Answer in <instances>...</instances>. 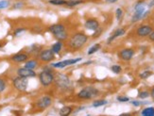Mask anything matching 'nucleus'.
<instances>
[{
  "instance_id": "1",
  "label": "nucleus",
  "mask_w": 154,
  "mask_h": 116,
  "mask_svg": "<svg viewBox=\"0 0 154 116\" xmlns=\"http://www.w3.org/2000/svg\"><path fill=\"white\" fill-rule=\"evenodd\" d=\"M87 41H88V36L82 32H78L73 35L67 43V45L69 48L74 49V50H79L82 49V47L86 44Z\"/></svg>"
},
{
  "instance_id": "25",
  "label": "nucleus",
  "mask_w": 154,
  "mask_h": 116,
  "mask_svg": "<svg viewBox=\"0 0 154 116\" xmlns=\"http://www.w3.org/2000/svg\"><path fill=\"white\" fill-rule=\"evenodd\" d=\"M66 1L67 0H49L48 3L54 6H63L66 4Z\"/></svg>"
},
{
  "instance_id": "34",
  "label": "nucleus",
  "mask_w": 154,
  "mask_h": 116,
  "mask_svg": "<svg viewBox=\"0 0 154 116\" xmlns=\"http://www.w3.org/2000/svg\"><path fill=\"white\" fill-rule=\"evenodd\" d=\"M116 16L117 20H121V18L123 16V10L120 9V8L116 9Z\"/></svg>"
},
{
  "instance_id": "30",
  "label": "nucleus",
  "mask_w": 154,
  "mask_h": 116,
  "mask_svg": "<svg viewBox=\"0 0 154 116\" xmlns=\"http://www.w3.org/2000/svg\"><path fill=\"white\" fill-rule=\"evenodd\" d=\"M111 70H112L113 73H115V74H119V73H121L122 68H121V66H120V65L116 64V65H112V66L111 67Z\"/></svg>"
},
{
  "instance_id": "16",
  "label": "nucleus",
  "mask_w": 154,
  "mask_h": 116,
  "mask_svg": "<svg viewBox=\"0 0 154 116\" xmlns=\"http://www.w3.org/2000/svg\"><path fill=\"white\" fill-rule=\"evenodd\" d=\"M38 66H39V61L36 59H32V60L29 59L26 61H25L24 67L29 68V69H31V70H35Z\"/></svg>"
},
{
  "instance_id": "42",
  "label": "nucleus",
  "mask_w": 154,
  "mask_h": 116,
  "mask_svg": "<svg viewBox=\"0 0 154 116\" xmlns=\"http://www.w3.org/2000/svg\"><path fill=\"white\" fill-rule=\"evenodd\" d=\"M1 46H2V45H1V44H0V48H1Z\"/></svg>"
},
{
  "instance_id": "35",
  "label": "nucleus",
  "mask_w": 154,
  "mask_h": 116,
  "mask_svg": "<svg viewBox=\"0 0 154 116\" xmlns=\"http://www.w3.org/2000/svg\"><path fill=\"white\" fill-rule=\"evenodd\" d=\"M101 33H102V29L99 26V28H98L97 29L95 30V33L93 34V38H97V37H99V36H100V34H101Z\"/></svg>"
},
{
  "instance_id": "39",
  "label": "nucleus",
  "mask_w": 154,
  "mask_h": 116,
  "mask_svg": "<svg viewBox=\"0 0 154 116\" xmlns=\"http://www.w3.org/2000/svg\"><path fill=\"white\" fill-rule=\"evenodd\" d=\"M105 1H106L107 3H109V4H112V3H116V2H117L118 0H105Z\"/></svg>"
},
{
  "instance_id": "22",
  "label": "nucleus",
  "mask_w": 154,
  "mask_h": 116,
  "mask_svg": "<svg viewBox=\"0 0 154 116\" xmlns=\"http://www.w3.org/2000/svg\"><path fill=\"white\" fill-rule=\"evenodd\" d=\"M142 115L144 116H154V108L149 107V108H146L142 111L141 112Z\"/></svg>"
},
{
  "instance_id": "27",
  "label": "nucleus",
  "mask_w": 154,
  "mask_h": 116,
  "mask_svg": "<svg viewBox=\"0 0 154 116\" xmlns=\"http://www.w3.org/2000/svg\"><path fill=\"white\" fill-rule=\"evenodd\" d=\"M106 104H107V100H104V99L96 100V101L93 103V107L97 108V107H101V106H104V105H106Z\"/></svg>"
},
{
  "instance_id": "9",
  "label": "nucleus",
  "mask_w": 154,
  "mask_h": 116,
  "mask_svg": "<svg viewBox=\"0 0 154 116\" xmlns=\"http://www.w3.org/2000/svg\"><path fill=\"white\" fill-rule=\"evenodd\" d=\"M16 74H17V76L22 77V78H26L36 77V73L34 70L29 69V68H26V67L18 68V69L16 70Z\"/></svg>"
},
{
  "instance_id": "5",
  "label": "nucleus",
  "mask_w": 154,
  "mask_h": 116,
  "mask_svg": "<svg viewBox=\"0 0 154 116\" xmlns=\"http://www.w3.org/2000/svg\"><path fill=\"white\" fill-rule=\"evenodd\" d=\"M38 58L42 63H50V61H52L55 59V53L51 50V48L44 49V50H41V52L39 53Z\"/></svg>"
},
{
  "instance_id": "33",
  "label": "nucleus",
  "mask_w": 154,
  "mask_h": 116,
  "mask_svg": "<svg viewBox=\"0 0 154 116\" xmlns=\"http://www.w3.org/2000/svg\"><path fill=\"white\" fill-rule=\"evenodd\" d=\"M24 5H25V3H24V2H22V1L16 2V3L13 4V6H12V9H14V10H19V9H22L23 7H24Z\"/></svg>"
},
{
  "instance_id": "21",
  "label": "nucleus",
  "mask_w": 154,
  "mask_h": 116,
  "mask_svg": "<svg viewBox=\"0 0 154 116\" xmlns=\"http://www.w3.org/2000/svg\"><path fill=\"white\" fill-rule=\"evenodd\" d=\"M144 12H145V11H135L134 14H133V16L131 18V22L132 23H135V22L139 21V20L142 18Z\"/></svg>"
},
{
  "instance_id": "13",
  "label": "nucleus",
  "mask_w": 154,
  "mask_h": 116,
  "mask_svg": "<svg viewBox=\"0 0 154 116\" xmlns=\"http://www.w3.org/2000/svg\"><path fill=\"white\" fill-rule=\"evenodd\" d=\"M84 28L86 29L89 30H94L95 31L96 29H97L99 28V22L97 21V19H87L85 23H84Z\"/></svg>"
},
{
  "instance_id": "28",
  "label": "nucleus",
  "mask_w": 154,
  "mask_h": 116,
  "mask_svg": "<svg viewBox=\"0 0 154 116\" xmlns=\"http://www.w3.org/2000/svg\"><path fill=\"white\" fill-rule=\"evenodd\" d=\"M10 5H11V2L9 0H0V10L9 8Z\"/></svg>"
},
{
  "instance_id": "26",
  "label": "nucleus",
  "mask_w": 154,
  "mask_h": 116,
  "mask_svg": "<svg viewBox=\"0 0 154 116\" xmlns=\"http://www.w3.org/2000/svg\"><path fill=\"white\" fill-rule=\"evenodd\" d=\"M152 74L153 73L151 71H144L139 75V78L141 79H146V78H149L150 76H152Z\"/></svg>"
},
{
  "instance_id": "32",
  "label": "nucleus",
  "mask_w": 154,
  "mask_h": 116,
  "mask_svg": "<svg viewBox=\"0 0 154 116\" xmlns=\"http://www.w3.org/2000/svg\"><path fill=\"white\" fill-rule=\"evenodd\" d=\"M6 87H7L6 81L3 78H0V93H3L6 90Z\"/></svg>"
},
{
  "instance_id": "11",
  "label": "nucleus",
  "mask_w": 154,
  "mask_h": 116,
  "mask_svg": "<svg viewBox=\"0 0 154 116\" xmlns=\"http://www.w3.org/2000/svg\"><path fill=\"white\" fill-rule=\"evenodd\" d=\"M55 81L57 82V85L61 89H66V88H68L70 85L69 78L66 76H64V75H62V74H59L57 76V78H55Z\"/></svg>"
},
{
  "instance_id": "23",
  "label": "nucleus",
  "mask_w": 154,
  "mask_h": 116,
  "mask_svg": "<svg viewBox=\"0 0 154 116\" xmlns=\"http://www.w3.org/2000/svg\"><path fill=\"white\" fill-rule=\"evenodd\" d=\"M82 3H83L82 0H67L65 5L68 6V7H76V6L80 5Z\"/></svg>"
},
{
  "instance_id": "24",
  "label": "nucleus",
  "mask_w": 154,
  "mask_h": 116,
  "mask_svg": "<svg viewBox=\"0 0 154 116\" xmlns=\"http://www.w3.org/2000/svg\"><path fill=\"white\" fill-rule=\"evenodd\" d=\"M100 48H101V45H100V44H94L91 48L88 50V55H93V54H95L96 52H97Z\"/></svg>"
},
{
  "instance_id": "10",
  "label": "nucleus",
  "mask_w": 154,
  "mask_h": 116,
  "mask_svg": "<svg viewBox=\"0 0 154 116\" xmlns=\"http://www.w3.org/2000/svg\"><path fill=\"white\" fill-rule=\"evenodd\" d=\"M152 26L149 25H142L136 29V35L140 38H145L148 37L150 32L152 31Z\"/></svg>"
},
{
  "instance_id": "8",
  "label": "nucleus",
  "mask_w": 154,
  "mask_h": 116,
  "mask_svg": "<svg viewBox=\"0 0 154 116\" xmlns=\"http://www.w3.org/2000/svg\"><path fill=\"white\" fill-rule=\"evenodd\" d=\"M133 56H134V50L131 48H124L118 52V58L124 61L131 60Z\"/></svg>"
},
{
  "instance_id": "19",
  "label": "nucleus",
  "mask_w": 154,
  "mask_h": 116,
  "mask_svg": "<svg viewBox=\"0 0 154 116\" xmlns=\"http://www.w3.org/2000/svg\"><path fill=\"white\" fill-rule=\"evenodd\" d=\"M42 50V46L39 44H32L30 46V50L29 54H32L33 56H38L39 53Z\"/></svg>"
},
{
  "instance_id": "18",
  "label": "nucleus",
  "mask_w": 154,
  "mask_h": 116,
  "mask_svg": "<svg viewBox=\"0 0 154 116\" xmlns=\"http://www.w3.org/2000/svg\"><path fill=\"white\" fill-rule=\"evenodd\" d=\"M72 108L70 106H64L62 108H60L59 114L61 116H68L72 113Z\"/></svg>"
},
{
  "instance_id": "3",
  "label": "nucleus",
  "mask_w": 154,
  "mask_h": 116,
  "mask_svg": "<svg viewBox=\"0 0 154 116\" xmlns=\"http://www.w3.org/2000/svg\"><path fill=\"white\" fill-rule=\"evenodd\" d=\"M39 80H40V83L44 87H48L53 84V82L55 81V76L50 71L43 70L39 74Z\"/></svg>"
},
{
  "instance_id": "31",
  "label": "nucleus",
  "mask_w": 154,
  "mask_h": 116,
  "mask_svg": "<svg viewBox=\"0 0 154 116\" xmlns=\"http://www.w3.org/2000/svg\"><path fill=\"white\" fill-rule=\"evenodd\" d=\"M26 30V28H17V29L14 30V32H13V35H14L15 37L20 36V35H21V34H22L23 32H25Z\"/></svg>"
},
{
  "instance_id": "37",
  "label": "nucleus",
  "mask_w": 154,
  "mask_h": 116,
  "mask_svg": "<svg viewBox=\"0 0 154 116\" xmlns=\"http://www.w3.org/2000/svg\"><path fill=\"white\" fill-rule=\"evenodd\" d=\"M149 37V39L151 41V42H154V30H152L151 32H150V34L148 36Z\"/></svg>"
},
{
  "instance_id": "4",
  "label": "nucleus",
  "mask_w": 154,
  "mask_h": 116,
  "mask_svg": "<svg viewBox=\"0 0 154 116\" xmlns=\"http://www.w3.org/2000/svg\"><path fill=\"white\" fill-rule=\"evenodd\" d=\"M12 85L19 92H26L29 86V80L26 78L17 76L12 79Z\"/></svg>"
},
{
  "instance_id": "29",
  "label": "nucleus",
  "mask_w": 154,
  "mask_h": 116,
  "mask_svg": "<svg viewBox=\"0 0 154 116\" xmlns=\"http://www.w3.org/2000/svg\"><path fill=\"white\" fill-rule=\"evenodd\" d=\"M149 96H150V93L148 91H141V92H139V93H138V97L141 98V99H146V98H148Z\"/></svg>"
},
{
  "instance_id": "40",
  "label": "nucleus",
  "mask_w": 154,
  "mask_h": 116,
  "mask_svg": "<svg viewBox=\"0 0 154 116\" xmlns=\"http://www.w3.org/2000/svg\"><path fill=\"white\" fill-rule=\"evenodd\" d=\"M150 93V96L154 99V87L151 89V91H150V93Z\"/></svg>"
},
{
  "instance_id": "38",
  "label": "nucleus",
  "mask_w": 154,
  "mask_h": 116,
  "mask_svg": "<svg viewBox=\"0 0 154 116\" xmlns=\"http://www.w3.org/2000/svg\"><path fill=\"white\" fill-rule=\"evenodd\" d=\"M132 105L133 106H136V107H139L140 105H141V103H140V102H138V101H132Z\"/></svg>"
},
{
  "instance_id": "6",
  "label": "nucleus",
  "mask_w": 154,
  "mask_h": 116,
  "mask_svg": "<svg viewBox=\"0 0 154 116\" xmlns=\"http://www.w3.org/2000/svg\"><path fill=\"white\" fill-rule=\"evenodd\" d=\"M82 60V58H78V59H69V60H62V61H59V63H52L51 67L52 68H64V67H67L69 65H73V64H76L77 63Z\"/></svg>"
},
{
  "instance_id": "2",
  "label": "nucleus",
  "mask_w": 154,
  "mask_h": 116,
  "mask_svg": "<svg viewBox=\"0 0 154 116\" xmlns=\"http://www.w3.org/2000/svg\"><path fill=\"white\" fill-rule=\"evenodd\" d=\"M99 93L98 90L94 87H86L78 93V97L83 100H89L97 96Z\"/></svg>"
},
{
  "instance_id": "15",
  "label": "nucleus",
  "mask_w": 154,
  "mask_h": 116,
  "mask_svg": "<svg viewBox=\"0 0 154 116\" xmlns=\"http://www.w3.org/2000/svg\"><path fill=\"white\" fill-rule=\"evenodd\" d=\"M126 33V29H117L115 32H113L112 35H111V37L108 39V42H107V44H111L113 40H116V38H118V37H121V36H123L124 34Z\"/></svg>"
},
{
  "instance_id": "20",
  "label": "nucleus",
  "mask_w": 154,
  "mask_h": 116,
  "mask_svg": "<svg viewBox=\"0 0 154 116\" xmlns=\"http://www.w3.org/2000/svg\"><path fill=\"white\" fill-rule=\"evenodd\" d=\"M62 48H63V42H61V41H58L57 43L52 44V46H51V50L55 54H59L62 51Z\"/></svg>"
},
{
  "instance_id": "14",
  "label": "nucleus",
  "mask_w": 154,
  "mask_h": 116,
  "mask_svg": "<svg viewBox=\"0 0 154 116\" xmlns=\"http://www.w3.org/2000/svg\"><path fill=\"white\" fill-rule=\"evenodd\" d=\"M49 32H51L53 35H55V34L61 32L63 30H65V26L63 24H54L49 26L48 29Z\"/></svg>"
},
{
  "instance_id": "36",
  "label": "nucleus",
  "mask_w": 154,
  "mask_h": 116,
  "mask_svg": "<svg viewBox=\"0 0 154 116\" xmlns=\"http://www.w3.org/2000/svg\"><path fill=\"white\" fill-rule=\"evenodd\" d=\"M117 101H119V102H128V101H130V98L129 97H127V96H117Z\"/></svg>"
},
{
  "instance_id": "41",
  "label": "nucleus",
  "mask_w": 154,
  "mask_h": 116,
  "mask_svg": "<svg viewBox=\"0 0 154 116\" xmlns=\"http://www.w3.org/2000/svg\"><path fill=\"white\" fill-rule=\"evenodd\" d=\"M154 6V0H152V2H150L149 4V8H151V7H153Z\"/></svg>"
},
{
  "instance_id": "7",
  "label": "nucleus",
  "mask_w": 154,
  "mask_h": 116,
  "mask_svg": "<svg viewBox=\"0 0 154 116\" xmlns=\"http://www.w3.org/2000/svg\"><path fill=\"white\" fill-rule=\"evenodd\" d=\"M52 104V99L50 96H48V95H45V96H42L41 98H39L36 102V107L40 110H45L48 108L49 106H51Z\"/></svg>"
},
{
  "instance_id": "17",
  "label": "nucleus",
  "mask_w": 154,
  "mask_h": 116,
  "mask_svg": "<svg viewBox=\"0 0 154 116\" xmlns=\"http://www.w3.org/2000/svg\"><path fill=\"white\" fill-rule=\"evenodd\" d=\"M54 37L58 40V41H61V42H63V41H66L68 38H69V34L68 32L65 30H63L61 32H59L57 34H55Z\"/></svg>"
},
{
  "instance_id": "12",
  "label": "nucleus",
  "mask_w": 154,
  "mask_h": 116,
  "mask_svg": "<svg viewBox=\"0 0 154 116\" xmlns=\"http://www.w3.org/2000/svg\"><path fill=\"white\" fill-rule=\"evenodd\" d=\"M29 59V53H25V52H19L17 54L12 55L11 58V60L13 61L15 63H25Z\"/></svg>"
}]
</instances>
